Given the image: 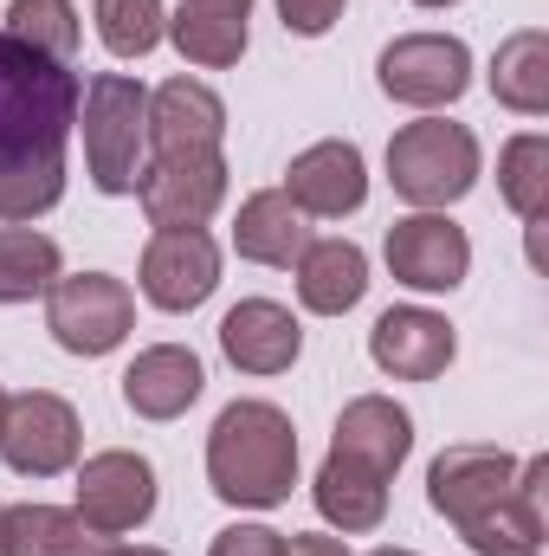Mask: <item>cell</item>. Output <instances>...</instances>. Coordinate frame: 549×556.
I'll use <instances>...</instances> for the list:
<instances>
[{
	"label": "cell",
	"instance_id": "1",
	"mask_svg": "<svg viewBox=\"0 0 549 556\" xmlns=\"http://www.w3.org/2000/svg\"><path fill=\"white\" fill-rule=\"evenodd\" d=\"M78 72L0 33V220L26 227L65 194V137L78 124Z\"/></svg>",
	"mask_w": 549,
	"mask_h": 556
},
{
	"label": "cell",
	"instance_id": "2",
	"mask_svg": "<svg viewBox=\"0 0 549 556\" xmlns=\"http://www.w3.org/2000/svg\"><path fill=\"white\" fill-rule=\"evenodd\" d=\"M207 485L227 505L272 511L297 485V427L272 402H233L207 433Z\"/></svg>",
	"mask_w": 549,
	"mask_h": 556
},
{
	"label": "cell",
	"instance_id": "3",
	"mask_svg": "<svg viewBox=\"0 0 549 556\" xmlns=\"http://www.w3.org/2000/svg\"><path fill=\"white\" fill-rule=\"evenodd\" d=\"M78 124H85V162L91 181L104 194H137V175L149 162V91L137 78H91L78 98Z\"/></svg>",
	"mask_w": 549,
	"mask_h": 556
},
{
	"label": "cell",
	"instance_id": "4",
	"mask_svg": "<svg viewBox=\"0 0 549 556\" xmlns=\"http://www.w3.org/2000/svg\"><path fill=\"white\" fill-rule=\"evenodd\" d=\"M388 181L420 214H439L459 194H472V181H478V137L465 124L420 117L408 130H395V142H388Z\"/></svg>",
	"mask_w": 549,
	"mask_h": 556
},
{
	"label": "cell",
	"instance_id": "5",
	"mask_svg": "<svg viewBox=\"0 0 549 556\" xmlns=\"http://www.w3.org/2000/svg\"><path fill=\"white\" fill-rule=\"evenodd\" d=\"M137 324V298L130 285L111 273H78L46 285V330L59 337V350L72 356H111Z\"/></svg>",
	"mask_w": 549,
	"mask_h": 556
},
{
	"label": "cell",
	"instance_id": "6",
	"mask_svg": "<svg viewBox=\"0 0 549 556\" xmlns=\"http://www.w3.org/2000/svg\"><path fill=\"white\" fill-rule=\"evenodd\" d=\"M472 85V52L452 33H408L382 52V91L413 111H446Z\"/></svg>",
	"mask_w": 549,
	"mask_h": 556
},
{
	"label": "cell",
	"instance_id": "7",
	"mask_svg": "<svg viewBox=\"0 0 549 556\" xmlns=\"http://www.w3.org/2000/svg\"><path fill=\"white\" fill-rule=\"evenodd\" d=\"M0 459L20 472V479H52L78 459V415L72 402L46 395V389H26L7 402L0 420Z\"/></svg>",
	"mask_w": 549,
	"mask_h": 556
},
{
	"label": "cell",
	"instance_id": "8",
	"mask_svg": "<svg viewBox=\"0 0 549 556\" xmlns=\"http://www.w3.org/2000/svg\"><path fill=\"white\" fill-rule=\"evenodd\" d=\"M518 485V459L498 453V446H446L426 472V498L446 525L472 531L485 511H498Z\"/></svg>",
	"mask_w": 549,
	"mask_h": 556
},
{
	"label": "cell",
	"instance_id": "9",
	"mask_svg": "<svg viewBox=\"0 0 549 556\" xmlns=\"http://www.w3.org/2000/svg\"><path fill=\"white\" fill-rule=\"evenodd\" d=\"M149 511H155V466L142 453L111 446V453L85 459V472H78V518L98 538L137 531V525H149Z\"/></svg>",
	"mask_w": 549,
	"mask_h": 556
},
{
	"label": "cell",
	"instance_id": "10",
	"mask_svg": "<svg viewBox=\"0 0 549 556\" xmlns=\"http://www.w3.org/2000/svg\"><path fill=\"white\" fill-rule=\"evenodd\" d=\"M137 194L155 227H201L227 201V155L220 149H207V155H155V162H142Z\"/></svg>",
	"mask_w": 549,
	"mask_h": 556
},
{
	"label": "cell",
	"instance_id": "11",
	"mask_svg": "<svg viewBox=\"0 0 549 556\" xmlns=\"http://www.w3.org/2000/svg\"><path fill=\"white\" fill-rule=\"evenodd\" d=\"M220 285V247L201 227H155L142 247V298L155 311H194Z\"/></svg>",
	"mask_w": 549,
	"mask_h": 556
},
{
	"label": "cell",
	"instance_id": "12",
	"mask_svg": "<svg viewBox=\"0 0 549 556\" xmlns=\"http://www.w3.org/2000/svg\"><path fill=\"white\" fill-rule=\"evenodd\" d=\"M465 266H472V240L446 214H408L388 227V273L413 291H452L465 285Z\"/></svg>",
	"mask_w": 549,
	"mask_h": 556
},
{
	"label": "cell",
	"instance_id": "13",
	"mask_svg": "<svg viewBox=\"0 0 549 556\" xmlns=\"http://www.w3.org/2000/svg\"><path fill=\"white\" fill-rule=\"evenodd\" d=\"M284 194L297 214H317V220H343L369 201V168H362V149L356 142H310L304 155H291L284 168Z\"/></svg>",
	"mask_w": 549,
	"mask_h": 556
},
{
	"label": "cell",
	"instance_id": "14",
	"mask_svg": "<svg viewBox=\"0 0 549 556\" xmlns=\"http://www.w3.org/2000/svg\"><path fill=\"white\" fill-rule=\"evenodd\" d=\"M452 350H459V343H452V324H446L439 311H420V304L382 311L375 330H369V356H375V369L395 376V382H433V376H446Z\"/></svg>",
	"mask_w": 549,
	"mask_h": 556
},
{
	"label": "cell",
	"instance_id": "15",
	"mask_svg": "<svg viewBox=\"0 0 549 556\" xmlns=\"http://www.w3.org/2000/svg\"><path fill=\"white\" fill-rule=\"evenodd\" d=\"M227 137V104L201 78H168L149 91V142L155 155H207Z\"/></svg>",
	"mask_w": 549,
	"mask_h": 556
},
{
	"label": "cell",
	"instance_id": "16",
	"mask_svg": "<svg viewBox=\"0 0 549 556\" xmlns=\"http://www.w3.org/2000/svg\"><path fill=\"white\" fill-rule=\"evenodd\" d=\"M220 350H227V363L246 369V376H284V369L297 363V350H304V330H297V317H291L284 304L246 298V304H233V311L220 317Z\"/></svg>",
	"mask_w": 549,
	"mask_h": 556
},
{
	"label": "cell",
	"instance_id": "17",
	"mask_svg": "<svg viewBox=\"0 0 549 556\" xmlns=\"http://www.w3.org/2000/svg\"><path fill=\"white\" fill-rule=\"evenodd\" d=\"M201 389H207V369H201V356L181 350V343H155V350H142L137 363L124 369V402H130L142 420L188 415V408L201 402Z\"/></svg>",
	"mask_w": 549,
	"mask_h": 556
},
{
	"label": "cell",
	"instance_id": "18",
	"mask_svg": "<svg viewBox=\"0 0 549 556\" xmlns=\"http://www.w3.org/2000/svg\"><path fill=\"white\" fill-rule=\"evenodd\" d=\"M544 485H549V459H524L511 498L459 538L478 556H544Z\"/></svg>",
	"mask_w": 549,
	"mask_h": 556
},
{
	"label": "cell",
	"instance_id": "19",
	"mask_svg": "<svg viewBox=\"0 0 549 556\" xmlns=\"http://www.w3.org/2000/svg\"><path fill=\"white\" fill-rule=\"evenodd\" d=\"M408 446H413V420H408V408H395L388 395L349 402V408L336 415V440H330V453H349L356 466H369V472H382V479L401 472Z\"/></svg>",
	"mask_w": 549,
	"mask_h": 556
},
{
	"label": "cell",
	"instance_id": "20",
	"mask_svg": "<svg viewBox=\"0 0 549 556\" xmlns=\"http://www.w3.org/2000/svg\"><path fill=\"white\" fill-rule=\"evenodd\" d=\"M310 498H317V511H323L343 538H362V531H375V525L388 518V479L369 472V466H356L349 453H330V459L317 466Z\"/></svg>",
	"mask_w": 549,
	"mask_h": 556
},
{
	"label": "cell",
	"instance_id": "21",
	"mask_svg": "<svg viewBox=\"0 0 549 556\" xmlns=\"http://www.w3.org/2000/svg\"><path fill=\"white\" fill-rule=\"evenodd\" d=\"M246 20H253V0H181V13L168 20V39L181 46L188 65H240L246 52Z\"/></svg>",
	"mask_w": 549,
	"mask_h": 556
},
{
	"label": "cell",
	"instance_id": "22",
	"mask_svg": "<svg viewBox=\"0 0 549 556\" xmlns=\"http://www.w3.org/2000/svg\"><path fill=\"white\" fill-rule=\"evenodd\" d=\"M233 247H240V260H253V266H297L304 247H310V214H297L284 188H266V194H253V201L240 207Z\"/></svg>",
	"mask_w": 549,
	"mask_h": 556
},
{
	"label": "cell",
	"instance_id": "23",
	"mask_svg": "<svg viewBox=\"0 0 549 556\" xmlns=\"http://www.w3.org/2000/svg\"><path fill=\"white\" fill-rule=\"evenodd\" d=\"M362 291H369L362 247H349V240H310L304 247V260H297V298H304V311L343 317V311L362 304Z\"/></svg>",
	"mask_w": 549,
	"mask_h": 556
},
{
	"label": "cell",
	"instance_id": "24",
	"mask_svg": "<svg viewBox=\"0 0 549 556\" xmlns=\"http://www.w3.org/2000/svg\"><path fill=\"white\" fill-rule=\"evenodd\" d=\"M104 544L111 538L59 505H13L0 518V556H104Z\"/></svg>",
	"mask_w": 549,
	"mask_h": 556
},
{
	"label": "cell",
	"instance_id": "25",
	"mask_svg": "<svg viewBox=\"0 0 549 556\" xmlns=\"http://www.w3.org/2000/svg\"><path fill=\"white\" fill-rule=\"evenodd\" d=\"M491 98L518 117H544L549 111V33L544 26H524L498 46L491 59Z\"/></svg>",
	"mask_w": 549,
	"mask_h": 556
},
{
	"label": "cell",
	"instance_id": "26",
	"mask_svg": "<svg viewBox=\"0 0 549 556\" xmlns=\"http://www.w3.org/2000/svg\"><path fill=\"white\" fill-rule=\"evenodd\" d=\"M498 188H505V201H511V214L524 220V227H544L549 214V142L537 130H524V137L505 142V155H498Z\"/></svg>",
	"mask_w": 549,
	"mask_h": 556
},
{
	"label": "cell",
	"instance_id": "27",
	"mask_svg": "<svg viewBox=\"0 0 549 556\" xmlns=\"http://www.w3.org/2000/svg\"><path fill=\"white\" fill-rule=\"evenodd\" d=\"M59 278V240L33 227H0V304H26Z\"/></svg>",
	"mask_w": 549,
	"mask_h": 556
},
{
	"label": "cell",
	"instance_id": "28",
	"mask_svg": "<svg viewBox=\"0 0 549 556\" xmlns=\"http://www.w3.org/2000/svg\"><path fill=\"white\" fill-rule=\"evenodd\" d=\"M0 33H13L20 46H33V52H46V59H65V65H72V52H78V39H85L72 0H13Z\"/></svg>",
	"mask_w": 549,
	"mask_h": 556
},
{
	"label": "cell",
	"instance_id": "29",
	"mask_svg": "<svg viewBox=\"0 0 549 556\" xmlns=\"http://www.w3.org/2000/svg\"><path fill=\"white\" fill-rule=\"evenodd\" d=\"M168 33V13L162 0H98V39L117 52V59H149Z\"/></svg>",
	"mask_w": 549,
	"mask_h": 556
},
{
	"label": "cell",
	"instance_id": "30",
	"mask_svg": "<svg viewBox=\"0 0 549 556\" xmlns=\"http://www.w3.org/2000/svg\"><path fill=\"white\" fill-rule=\"evenodd\" d=\"M343 7H349V0H278V20H284V33H297V39H323V33L343 20Z\"/></svg>",
	"mask_w": 549,
	"mask_h": 556
},
{
	"label": "cell",
	"instance_id": "31",
	"mask_svg": "<svg viewBox=\"0 0 549 556\" xmlns=\"http://www.w3.org/2000/svg\"><path fill=\"white\" fill-rule=\"evenodd\" d=\"M207 556H284V531H272V525H233V531L214 538Z\"/></svg>",
	"mask_w": 549,
	"mask_h": 556
},
{
	"label": "cell",
	"instance_id": "32",
	"mask_svg": "<svg viewBox=\"0 0 549 556\" xmlns=\"http://www.w3.org/2000/svg\"><path fill=\"white\" fill-rule=\"evenodd\" d=\"M284 556H349L336 538H284Z\"/></svg>",
	"mask_w": 549,
	"mask_h": 556
},
{
	"label": "cell",
	"instance_id": "33",
	"mask_svg": "<svg viewBox=\"0 0 549 556\" xmlns=\"http://www.w3.org/2000/svg\"><path fill=\"white\" fill-rule=\"evenodd\" d=\"M104 556H162V551H142V544L137 551H130V544H104Z\"/></svg>",
	"mask_w": 549,
	"mask_h": 556
},
{
	"label": "cell",
	"instance_id": "34",
	"mask_svg": "<svg viewBox=\"0 0 549 556\" xmlns=\"http://www.w3.org/2000/svg\"><path fill=\"white\" fill-rule=\"evenodd\" d=\"M413 7H459V0H413Z\"/></svg>",
	"mask_w": 549,
	"mask_h": 556
},
{
	"label": "cell",
	"instance_id": "35",
	"mask_svg": "<svg viewBox=\"0 0 549 556\" xmlns=\"http://www.w3.org/2000/svg\"><path fill=\"white\" fill-rule=\"evenodd\" d=\"M369 556H413V551H369Z\"/></svg>",
	"mask_w": 549,
	"mask_h": 556
},
{
	"label": "cell",
	"instance_id": "36",
	"mask_svg": "<svg viewBox=\"0 0 549 556\" xmlns=\"http://www.w3.org/2000/svg\"><path fill=\"white\" fill-rule=\"evenodd\" d=\"M0 420H7V395H0Z\"/></svg>",
	"mask_w": 549,
	"mask_h": 556
},
{
	"label": "cell",
	"instance_id": "37",
	"mask_svg": "<svg viewBox=\"0 0 549 556\" xmlns=\"http://www.w3.org/2000/svg\"><path fill=\"white\" fill-rule=\"evenodd\" d=\"M0 518H7V505H0Z\"/></svg>",
	"mask_w": 549,
	"mask_h": 556
}]
</instances>
